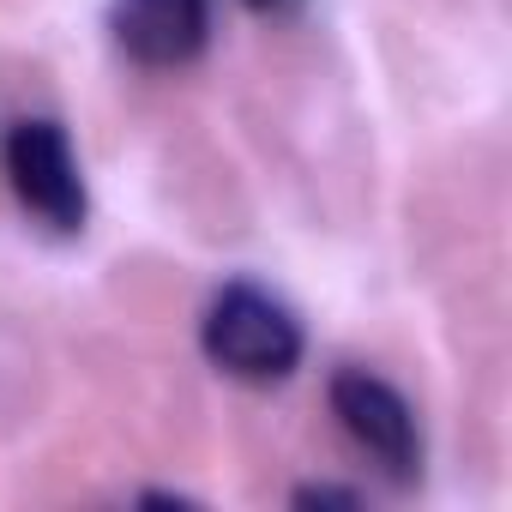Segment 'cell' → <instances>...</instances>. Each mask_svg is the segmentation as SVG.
Masks as SVG:
<instances>
[{
	"instance_id": "obj_1",
	"label": "cell",
	"mask_w": 512,
	"mask_h": 512,
	"mask_svg": "<svg viewBox=\"0 0 512 512\" xmlns=\"http://www.w3.org/2000/svg\"><path fill=\"white\" fill-rule=\"evenodd\" d=\"M199 350L205 362L223 374V380H241V386H284L302 356H308V332L302 320L260 284H223L211 302H205V320H199Z\"/></svg>"
},
{
	"instance_id": "obj_2",
	"label": "cell",
	"mask_w": 512,
	"mask_h": 512,
	"mask_svg": "<svg viewBox=\"0 0 512 512\" xmlns=\"http://www.w3.org/2000/svg\"><path fill=\"white\" fill-rule=\"evenodd\" d=\"M326 398H332V416H338L344 440L386 482H398V488L422 482V458H428L422 422H416V404L392 380H380L374 368H338L332 386H326Z\"/></svg>"
},
{
	"instance_id": "obj_3",
	"label": "cell",
	"mask_w": 512,
	"mask_h": 512,
	"mask_svg": "<svg viewBox=\"0 0 512 512\" xmlns=\"http://www.w3.org/2000/svg\"><path fill=\"white\" fill-rule=\"evenodd\" d=\"M0 163H7L13 199L49 229V235H79L91 217V193H85V169L73 157V139L61 121L31 115L7 127V145H0Z\"/></svg>"
},
{
	"instance_id": "obj_6",
	"label": "cell",
	"mask_w": 512,
	"mask_h": 512,
	"mask_svg": "<svg viewBox=\"0 0 512 512\" xmlns=\"http://www.w3.org/2000/svg\"><path fill=\"white\" fill-rule=\"evenodd\" d=\"M241 7H253V13H266V19H284V13H302L308 0H241Z\"/></svg>"
},
{
	"instance_id": "obj_5",
	"label": "cell",
	"mask_w": 512,
	"mask_h": 512,
	"mask_svg": "<svg viewBox=\"0 0 512 512\" xmlns=\"http://www.w3.org/2000/svg\"><path fill=\"white\" fill-rule=\"evenodd\" d=\"M290 500H296V506H362V488H338V482H302Z\"/></svg>"
},
{
	"instance_id": "obj_4",
	"label": "cell",
	"mask_w": 512,
	"mask_h": 512,
	"mask_svg": "<svg viewBox=\"0 0 512 512\" xmlns=\"http://www.w3.org/2000/svg\"><path fill=\"white\" fill-rule=\"evenodd\" d=\"M109 37L133 67H193L211 43V0H109Z\"/></svg>"
}]
</instances>
